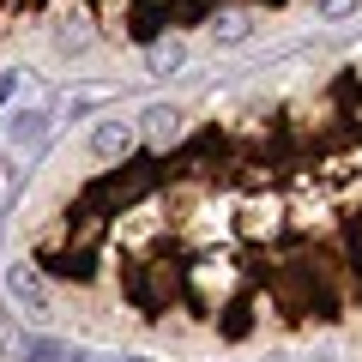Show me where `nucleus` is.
<instances>
[{
	"label": "nucleus",
	"mask_w": 362,
	"mask_h": 362,
	"mask_svg": "<svg viewBox=\"0 0 362 362\" xmlns=\"http://www.w3.org/2000/svg\"><path fill=\"white\" fill-rule=\"evenodd\" d=\"M6 296L30 314V320H49V284H42V272L30 259H13L6 266Z\"/></svg>",
	"instance_id": "obj_1"
},
{
	"label": "nucleus",
	"mask_w": 362,
	"mask_h": 362,
	"mask_svg": "<svg viewBox=\"0 0 362 362\" xmlns=\"http://www.w3.org/2000/svg\"><path fill=\"white\" fill-rule=\"evenodd\" d=\"M133 139H139V133H133L127 121H103V127L90 133V151H97V157H109V163H121V157L133 151Z\"/></svg>",
	"instance_id": "obj_2"
},
{
	"label": "nucleus",
	"mask_w": 362,
	"mask_h": 362,
	"mask_svg": "<svg viewBox=\"0 0 362 362\" xmlns=\"http://www.w3.org/2000/svg\"><path fill=\"white\" fill-rule=\"evenodd\" d=\"M145 139H151V145H175L181 139V109L175 103H157L151 115H145Z\"/></svg>",
	"instance_id": "obj_3"
},
{
	"label": "nucleus",
	"mask_w": 362,
	"mask_h": 362,
	"mask_svg": "<svg viewBox=\"0 0 362 362\" xmlns=\"http://www.w3.org/2000/svg\"><path fill=\"white\" fill-rule=\"evenodd\" d=\"M49 109H18V115L13 121H6V133H13V145H37L42 139V133H49Z\"/></svg>",
	"instance_id": "obj_4"
},
{
	"label": "nucleus",
	"mask_w": 362,
	"mask_h": 362,
	"mask_svg": "<svg viewBox=\"0 0 362 362\" xmlns=\"http://www.w3.org/2000/svg\"><path fill=\"white\" fill-rule=\"evenodd\" d=\"M181 61H187V49H181V42H151V61H145V66H151V73H181Z\"/></svg>",
	"instance_id": "obj_5"
},
{
	"label": "nucleus",
	"mask_w": 362,
	"mask_h": 362,
	"mask_svg": "<svg viewBox=\"0 0 362 362\" xmlns=\"http://www.w3.org/2000/svg\"><path fill=\"white\" fill-rule=\"evenodd\" d=\"M247 25H254L247 13H223L218 25H211V37H218V42H235V37H247Z\"/></svg>",
	"instance_id": "obj_6"
},
{
	"label": "nucleus",
	"mask_w": 362,
	"mask_h": 362,
	"mask_svg": "<svg viewBox=\"0 0 362 362\" xmlns=\"http://www.w3.org/2000/svg\"><path fill=\"white\" fill-rule=\"evenodd\" d=\"M18 90H25V73H18V66H13V73H0V109L13 103Z\"/></svg>",
	"instance_id": "obj_7"
},
{
	"label": "nucleus",
	"mask_w": 362,
	"mask_h": 362,
	"mask_svg": "<svg viewBox=\"0 0 362 362\" xmlns=\"http://www.w3.org/2000/svg\"><path fill=\"white\" fill-rule=\"evenodd\" d=\"M320 13L326 18H344V13H356V0H320Z\"/></svg>",
	"instance_id": "obj_8"
}]
</instances>
